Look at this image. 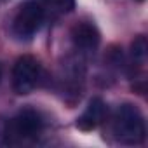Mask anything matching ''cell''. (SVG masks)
<instances>
[{"mask_svg": "<svg viewBox=\"0 0 148 148\" xmlns=\"http://www.w3.org/2000/svg\"><path fill=\"white\" fill-rule=\"evenodd\" d=\"M110 131L112 136L122 145H139L146 136L145 117L138 106L124 103L112 113Z\"/></svg>", "mask_w": 148, "mask_h": 148, "instance_id": "obj_1", "label": "cell"}, {"mask_svg": "<svg viewBox=\"0 0 148 148\" xmlns=\"http://www.w3.org/2000/svg\"><path fill=\"white\" fill-rule=\"evenodd\" d=\"M44 127H45V122L42 115L33 108H25L7 120L2 131V138H4V143L7 145L32 143L44 132Z\"/></svg>", "mask_w": 148, "mask_h": 148, "instance_id": "obj_2", "label": "cell"}, {"mask_svg": "<svg viewBox=\"0 0 148 148\" xmlns=\"http://www.w3.org/2000/svg\"><path fill=\"white\" fill-rule=\"evenodd\" d=\"M45 19L47 16L40 0H26L19 5L12 19V33L21 40H28L40 32Z\"/></svg>", "mask_w": 148, "mask_h": 148, "instance_id": "obj_3", "label": "cell"}, {"mask_svg": "<svg viewBox=\"0 0 148 148\" xmlns=\"http://www.w3.org/2000/svg\"><path fill=\"white\" fill-rule=\"evenodd\" d=\"M42 77V64L33 56H21L12 68V89L21 96L30 94L40 86Z\"/></svg>", "mask_w": 148, "mask_h": 148, "instance_id": "obj_4", "label": "cell"}, {"mask_svg": "<svg viewBox=\"0 0 148 148\" xmlns=\"http://www.w3.org/2000/svg\"><path fill=\"white\" fill-rule=\"evenodd\" d=\"M71 44H73V51L77 56H82L84 59L87 56H91L98 45H99V32L96 30V26L92 23H79L73 26L71 33Z\"/></svg>", "mask_w": 148, "mask_h": 148, "instance_id": "obj_5", "label": "cell"}, {"mask_svg": "<svg viewBox=\"0 0 148 148\" xmlns=\"http://www.w3.org/2000/svg\"><path fill=\"white\" fill-rule=\"evenodd\" d=\"M105 117H106L105 101L99 99V98H92L89 101V105L86 106V110L82 112V115L77 119V127L82 129V131H92L99 124H103Z\"/></svg>", "mask_w": 148, "mask_h": 148, "instance_id": "obj_6", "label": "cell"}, {"mask_svg": "<svg viewBox=\"0 0 148 148\" xmlns=\"http://www.w3.org/2000/svg\"><path fill=\"white\" fill-rule=\"evenodd\" d=\"M40 2H42V7L45 11L47 19L68 14L73 7H75V0H40Z\"/></svg>", "mask_w": 148, "mask_h": 148, "instance_id": "obj_7", "label": "cell"}, {"mask_svg": "<svg viewBox=\"0 0 148 148\" xmlns=\"http://www.w3.org/2000/svg\"><path fill=\"white\" fill-rule=\"evenodd\" d=\"M0 80H2V66H0Z\"/></svg>", "mask_w": 148, "mask_h": 148, "instance_id": "obj_8", "label": "cell"}]
</instances>
